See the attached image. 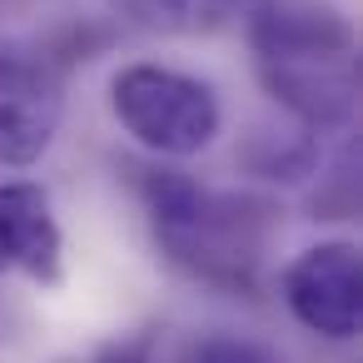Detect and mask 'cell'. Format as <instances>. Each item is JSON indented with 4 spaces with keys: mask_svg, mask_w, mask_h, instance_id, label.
<instances>
[{
    "mask_svg": "<svg viewBox=\"0 0 363 363\" xmlns=\"http://www.w3.org/2000/svg\"><path fill=\"white\" fill-rule=\"evenodd\" d=\"M60 224L50 209V194L30 179L0 184V274H26L35 284L60 279Z\"/></svg>",
    "mask_w": 363,
    "mask_h": 363,
    "instance_id": "6",
    "label": "cell"
},
{
    "mask_svg": "<svg viewBox=\"0 0 363 363\" xmlns=\"http://www.w3.org/2000/svg\"><path fill=\"white\" fill-rule=\"evenodd\" d=\"M65 363H155V333H125V338H110V343L90 348L85 358H65Z\"/></svg>",
    "mask_w": 363,
    "mask_h": 363,
    "instance_id": "10",
    "label": "cell"
},
{
    "mask_svg": "<svg viewBox=\"0 0 363 363\" xmlns=\"http://www.w3.org/2000/svg\"><path fill=\"white\" fill-rule=\"evenodd\" d=\"M279 289H284L289 313L318 338L343 343L363 323V259H358V244H348V239L303 249L284 269Z\"/></svg>",
    "mask_w": 363,
    "mask_h": 363,
    "instance_id": "4",
    "label": "cell"
},
{
    "mask_svg": "<svg viewBox=\"0 0 363 363\" xmlns=\"http://www.w3.org/2000/svg\"><path fill=\"white\" fill-rule=\"evenodd\" d=\"M259 80L308 135L358 115V35L328 0H264L249 21Z\"/></svg>",
    "mask_w": 363,
    "mask_h": 363,
    "instance_id": "1",
    "label": "cell"
},
{
    "mask_svg": "<svg viewBox=\"0 0 363 363\" xmlns=\"http://www.w3.org/2000/svg\"><path fill=\"white\" fill-rule=\"evenodd\" d=\"M110 110L120 130L155 160H189L214 145L224 110L209 80L169 65H125L110 80Z\"/></svg>",
    "mask_w": 363,
    "mask_h": 363,
    "instance_id": "3",
    "label": "cell"
},
{
    "mask_svg": "<svg viewBox=\"0 0 363 363\" xmlns=\"http://www.w3.org/2000/svg\"><path fill=\"white\" fill-rule=\"evenodd\" d=\"M65 120L60 70L35 50H0V169H30Z\"/></svg>",
    "mask_w": 363,
    "mask_h": 363,
    "instance_id": "5",
    "label": "cell"
},
{
    "mask_svg": "<svg viewBox=\"0 0 363 363\" xmlns=\"http://www.w3.org/2000/svg\"><path fill=\"white\" fill-rule=\"evenodd\" d=\"M313 160H318V145H313V135L303 125H298V135H269V130H259L254 145H249V155H244V164L254 174H264V179H303L313 169Z\"/></svg>",
    "mask_w": 363,
    "mask_h": 363,
    "instance_id": "8",
    "label": "cell"
},
{
    "mask_svg": "<svg viewBox=\"0 0 363 363\" xmlns=\"http://www.w3.org/2000/svg\"><path fill=\"white\" fill-rule=\"evenodd\" d=\"M135 189L150 214L155 244L174 269L229 294H254L264 239L274 224V209L264 199L214 194L184 169H164V164L135 169Z\"/></svg>",
    "mask_w": 363,
    "mask_h": 363,
    "instance_id": "2",
    "label": "cell"
},
{
    "mask_svg": "<svg viewBox=\"0 0 363 363\" xmlns=\"http://www.w3.org/2000/svg\"><path fill=\"white\" fill-rule=\"evenodd\" d=\"M249 6L254 0H115V11L150 35H209Z\"/></svg>",
    "mask_w": 363,
    "mask_h": 363,
    "instance_id": "7",
    "label": "cell"
},
{
    "mask_svg": "<svg viewBox=\"0 0 363 363\" xmlns=\"http://www.w3.org/2000/svg\"><path fill=\"white\" fill-rule=\"evenodd\" d=\"M189 363H279V353H269L264 343L234 338V333H214L189 348Z\"/></svg>",
    "mask_w": 363,
    "mask_h": 363,
    "instance_id": "9",
    "label": "cell"
}]
</instances>
